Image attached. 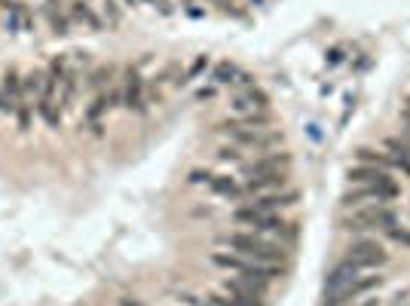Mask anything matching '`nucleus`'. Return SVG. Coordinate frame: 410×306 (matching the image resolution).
Wrapping results in <instances>:
<instances>
[{
  "instance_id": "11",
  "label": "nucleus",
  "mask_w": 410,
  "mask_h": 306,
  "mask_svg": "<svg viewBox=\"0 0 410 306\" xmlns=\"http://www.w3.org/2000/svg\"><path fill=\"white\" fill-rule=\"evenodd\" d=\"M40 16L43 22L49 25V31L56 37H68L74 22H71V12H68V0H43L40 3Z\"/></svg>"
},
{
  "instance_id": "3",
  "label": "nucleus",
  "mask_w": 410,
  "mask_h": 306,
  "mask_svg": "<svg viewBox=\"0 0 410 306\" xmlns=\"http://www.w3.org/2000/svg\"><path fill=\"white\" fill-rule=\"evenodd\" d=\"M392 224H401V212L395 205H365L352 208L340 218V230L352 236H376L380 230Z\"/></svg>"
},
{
  "instance_id": "35",
  "label": "nucleus",
  "mask_w": 410,
  "mask_h": 306,
  "mask_svg": "<svg viewBox=\"0 0 410 306\" xmlns=\"http://www.w3.org/2000/svg\"><path fill=\"white\" fill-rule=\"evenodd\" d=\"M147 3H154V10L160 16H175V3L171 0H147Z\"/></svg>"
},
{
  "instance_id": "12",
  "label": "nucleus",
  "mask_w": 410,
  "mask_h": 306,
  "mask_svg": "<svg viewBox=\"0 0 410 306\" xmlns=\"http://www.w3.org/2000/svg\"><path fill=\"white\" fill-rule=\"evenodd\" d=\"M242 190H245V199L261 196V193H273V190H285L291 172H273V175H257V178H239Z\"/></svg>"
},
{
  "instance_id": "26",
  "label": "nucleus",
  "mask_w": 410,
  "mask_h": 306,
  "mask_svg": "<svg viewBox=\"0 0 410 306\" xmlns=\"http://www.w3.org/2000/svg\"><path fill=\"white\" fill-rule=\"evenodd\" d=\"M22 16H25V3H22V0H16V3L6 10V18H3V31L10 37L22 34Z\"/></svg>"
},
{
  "instance_id": "9",
  "label": "nucleus",
  "mask_w": 410,
  "mask_h": 306,
  "mask_svg": "<svg viewBox=\"0 0 410 306\" xmlns=\"http://www.w3.org/2000/svg\"><path fill=\"white\" fill-rule=\"evenodd\" d=\"M144 77L138 74L135 64L123 71V107L129 114H147V99H144Z\"/></svg>"
},
{
  "instance_id": "20",
  "label": "nucleus",
  "mask_w": 410,
  "mask_h": 306,
  "mask_svg": "<svg viewBox=\"0 0 410 306\" xmlns=\"http://www.w3.org/2000/svg\"><path fill=\"white\" fill-rule=\"evenodd\" d=\"M355 160H359V166H376V168H383V172H392L395 175L392 160H389V156L383 153L380 147H359V151H355Z\"/></svg>"
},
{
  "instance_id": "43",
  "label": "nucleus",
  "mask_w": 410,
  "mask_h": 306,
  "mask_svg": "<svg viewBox=\"0 0 410 306\" xmlns=\"http://www.w3.org/2000/svg\"><path fill=\"white\" fill-rule=\"evenodd\" d=\"M120 306H147V303L135 301V297H120Z\"/></svg>"
},
{
  "instance_id": "41",
  "label": "nucleus",
  "mask_w": 410,
  "mask_h": 306,
  "mask_svg": "<svg viewBox=\"0 0 410 306\" xmlns=\"http://www.w3.org/2000/svg\"><path fill=\"white\" fill-rule=\"evenodd\" d=\"M352 306H383V301L376 294H370V297H365V301H355Z\"/></svg>"
},
{
  "instance_id": "33",
  "label": "nucleus",
  "mask_w": 410,
  "mask_h": 306,
  "mask_svg": "<svg viewBox=\"0 0 410 306\" xmlns=\"http://www.w3.org/2000/svg\"><path fill=\"white\" fill-rule=\"evenodd\" d=\"M205 68H208V55H200L193 64H190V71H187V74L181 77V83H178V86H184V83H190V80H193V77H200Z\"/></svg>"
},
{
  "instance_id": "24",
  "label": "nucleus",
  "mask_w": 410,
  "mask_h": 306,
  "mask_svg": "<svg viewBox=\"0 0 410 306\" xmlns=\"http://www.w3.org/2000/svg\"><path fill=\"white\" fill-rule=\"evenodd\" d=\"M101 18H104V28L108 31H114V28H120L123 25V3L120 0H101Z\"/></svg>"
},
{
  "instance_id": "1",
  "label": "nucleus",
  "mask_w": 410,
  "mask_h": 306,
  "mask_svg": "<svg viewBox=\"0 0 410 306\" xmlns=\"http://www.w3.org/2000/svg\"><path fill=\"white\" fill-rule=\"evenodd\" d=\"M217 248L233 251V255L251 257V260H263V264H288L291 251L285 242H276L269 236H261V233L251 230H233V233H221L215 239Z\"/></svg>"
},
{
  "instance_id": "38",
  "label": "nucleus",
  "mask_w": 410,
  "mask_h": 306,
  "mask_svg": "<svg viewBox=\"0 0 410 306\" xmlns=\"http://www.w3.org/2000/svg\"><path fill=\"white\" fill-rule=\"evenodd\" d=\"M12 114H16V107H12L10 99L3 95V89H0V116H12Z\"/></svg>"
},
{
  "instance_id": "2",
  "label": "nucleus",
  "mask_w": 410,
  "mask_h": 306,
  "mask_svg": "<svg viewBox=\"0 0 410 306\" xmlns=\"http://www.w3.org/2000/svg\"><path fill=\"white\" fill-rule=\"evenodd\" d=\"M233 224L239 227H248L251 233H261V236H269L276 242H285V245H294L297 236H300V224L297 220H285L282 214H267V212H257L251 205H236L233 208Z\"/></svg>"
},
{
  "instance_id": "42",
  "label": "nucleus",
  "mask_w": 410,
  "mask_h": 306,
  "mask_svg": "<svg viewBox=\"0 0 410 306\" xmlns=\"http://www.w3.org/2000/svg\"><path fill=\"white\" fill-rule=\"evenodd\" d=\"M211 214H215V208H208V205L193 208V218H211Z\"/></svg>"
},
{
  "instance_id": "40",
  "label": "nucleus",
  "mask_w": 410,
  "mask_h": 306,
  "mask_svg": "<svg viewBox=\"0 0 410 306\" xmlns=\"http://www.w3.org/2000/svg\"><path fill=\"white\" fill-rule=\"evenodd\" d=\"M71 55H74V62L83 64V68H89V64H92V55H89V52H71Z\"/></svg>"
},
{
  "instance_id": "7",
  "label": "nucleus",
  "mask_w": 410,
  "mask_h": 306,
  "mask_svg": "<svg viewBox=\"0 0 410 306\" xmlns=\"http://www.w3.org/2000/svg\"><path fill=\"white\" fill-rule=\"evenodd\" d=\"M395 199H401V184L398 181H386V184H374V187H352L340 196L343 212H352V208H365V205H392Z\"/></svg>"
},
{
  "instance_id": "45",
  "label": "nucleus",
  "mask_w": 410,
  "mask_h": 306,
  "mask_svg": "<svg viewBox=\"0 0 410 306\" xmlns=\"http://www.w3.org/2000/svg\"><path fill=\"white\" fill-rule=\"evenodd\" d=\"M251 3H254V6H261V3H263V0H251Z\"/></svg>"
},
{
  "instance_id": "28",
  "label": "nucleus",
  "mask_w": 410,
  "mask_h": 306,
  "mask_svg": "<svg viewBox=\"0 0 410 306\" xmlns=\"http://www.w3.org/2000/svg\"><path fill=\"white\" fill-rule=\"evenodd\" d=\"M68 55H64V52H58V55H52L49 58V68H46V77H49V80H56V83H62L64 77H68Z\"/></svg>"
},
{
  "instance_id": "32",
  "label": "nucleus",
  "mask_w": 410,
  "mask_h": 306,
  "mask_svg": "<svg viewBox=\"0 0 410 306\" xmlns=\"http://www.w3.org/2000/svg\"><path fill=\"white\" fill-rule=\"evenodd\" d=\"M211 178H215L211 168H190V172H187V184L190 187H208Z\"/></svg>"
},
{
  "instance_id": "34",
  "label": "nucleus",
  "mask_w": 410,
  "mask_h": 306,
  "mask_svg": "<svg viewBox=\"0 0 410 306\" xmlns=\"http://www.w3.org/2000/svg\"><path fill=\"white\" fill-rule=\"evenodd\" d=\"M205 297L211 301V306H239V301H236V297H230L227 291H208Z\"/></svg>"
},
{
  "instance_id": "16",
  "label": "nucleus",
  "mask_w": 410,
  "mask_h": 306,
  "mask_svg": "<svg viewBox=\"0 0 410 306\" xmlns=\"http://www.w3.org/2000/svg\"><path fill=\"white\" fill-rule=\"evenodd\" d=\"M349 187H374V184H386L392 181V172H383L376 166H352L346 172Z\"/></svg>"
},
{
  "instance_id": "31",
  "label": "nucleus",
  "mask_w": 410,
  "mask_h": 306,
  "mask_svg": "<svg viewBox=\"0 0 410 306\" xmlns=\"http://www.w3.org/2000/svg\"><path fill=\"white\" fill-rule=\"evenodd\" d=\"M175 301L181 303V306H211L208 297H205V294H196V291H190V288L175 291Z\"/></svg>"
},
{
  "instance_id": "13",
  "label": "nucleus",
  "mask_w": 410,
  "mask_h": 306,
  "mask_svg": "<svg viewBox=\"0 0 410 306\" xmlns=\"http://www.w3.org/2000/svg\"><path fill=\"white\" fill-rule=\"evenodd\" d=\"M380 151L392 160L395 172H401L405 178H410V144H407L405 135H389V138H383Z\"/></svg>"
},
{
  "instance_id": "6",
  "label": "nucleus",
  "mask_w": 410,
  "mask_h": 306,
  "mask_svg": "<svg viewBox=\"0 0 410 306\" xmlns=\"http://www.w3.org/2000/svg\"><path fill=\"white\" fill-rule=\"evenodd\" d=\"M343 257L352 260L359 272H374V270H383V266L392 264V255H389L386 242H383L380 236H352Z\"/></svg>"
},
{
  "instance_id": "44",
  "label": "nucleus",
  "mask_w": 410,
  "mask_h": 306,
  "mask_svg": "<svg viewBox=\"0 0 410 306\" xmlns=\"http://www.w3.org/2000/svg\"><path fill=\"white\" fill-rule=\"evenodd\" d=\"M123 6H138V0H120Z\"/></svg>"
},
{
  "instance_id": "14",
  "label": "nucleus",
  "mask_w": 410,
  "mask_h": 306,
  "mask_svg": "<svg viewBox=\"0 0 410 306\" xmlns=\"http://www.w3.org/2000/svg\"><path fill=\"white\" fill-rule=\"evenodd\" d=\"M68 12H71V22L74 25H83L86 31L98 34V31H108L104 28V18L89 0H68Z\"/></svg>"
},
{
  "instance_id": "10",
  "label": "nucleus",
  "mask_w": 410,
  "mask_h": 306,
  "mask_svg": "<svg viewBox=\"0 0 410 306\" xmlns=\"http://www.w3.org/2000/svg\"><path fill=\"white\" fill-rule=\"evenodd\" d=\"M297 203H300V190H294V187L273 190V193H261V196L245 199V205L257 208V212H267V214H282V208H291Z\"/></svg>"
},
{
  "instance_id": "39",
  "label": "nucleus",
  "mask_w": 410,
  "mask_h": 306,
  "mask_svg": "<svg viewBox=\"0 0 410 306\" xmlns=\"http://www.w3.org/2000/svg\"><path fill=\"white\" fill-rule=\"evenodd\" d=\"M343 58H346V55H343V47H334L328 52V64H340Z\"/></svg>"
},
{
  "instance_id": "22",
  "label": "nucleus",
  "mask_w": 410,
  "mask_h": 306,
  "mask_svg": "<svg viewBox=\"0 0 410 306\" xmlns=\"http://www.w3.org/2000/svg\"><path fill=\"white\" fill-rule=\"evenodd\" d=\"M230 123L239 129H273V114H269V110H254V114L233 116Z\"/></svg>"
},
{
  "instance_id": "36",
  "label": "nucleus",
  "mask_w": 410,
  "mask_h": 306,
  "mask_svg": "<svg viewBox=\"0 0 410 306\" xmlns=\"http://www.w3.org/2000/svg\"><path fill=\"white\" fill-rule=\"evenodd\" d=\"M34 25H37V18H34V12L25 6V16H22V31H28V34H34Z\"/></svg>"
},
{
  "instance_id": "23",
  "label": "nucleus",
  "mask_w": 410,
  "mask_h": 306,
  "mask_svg": "<svg viewBox=\"0 0 410 306\" xmlns=\"http://www.w3.org/2000/svg\"><path fill=\"white\" fill-rule=\"evenodd\" d=\"M215 162H221V166H233V168H239L242 162H248V153L242 151V147H236V144H221L215 151Z\"/></svg>"
},
{
  "instance_id": "8",
  "label": "nucleus",
  "mask_w": 410,
  "mask_h": 306,
  "mask_svg": "<svg viewBox=\"0 0 410 306\" xmlns=\"http://www.w3.org/2000/svg\"><path fill=\"white\" fill-rule=\"evenodd\" d=\"M291 153L288 151H267V153H257L254 160L242 162L236 172L239 178H257V175H273V172H291Z\"/></svg>"
},
{
  "instance_id": "18",
  "label": "nucleus",
  "mask_w": 410,
  "mask_h": 306,
  "mask_svg": "<svg viewBox=\"0 0 410 306\" xmlns=\"http://www.w3.org/2000/svg\"><path fill=\"white\" fill-rule=\"evenodd\" d=\"M114 80H117V64H101V68H95L92 74L83 77V86L89 92H104V89H110Z\"/></svg>"
},
{
  "instance_id": "17",
  "label": "nucleus",
  "mask_w": 410,
  "mask_h": 306,
  "mask_svg": "<svg viewBox=\"0 0 410 306\" xmlns=\"http://www.w3.org/2000/svg\"><path fill=\"white\" fill-rule=\"evenodd\" d=\"M0 89L10 99L12 107H19V101H25V74H19V68H6L3 77H0Z\"/></svg>"
},
{
  "instance_id": "25",
  "label": "nucleus",
  "mask_w": 410,
  "mask_h": 306,
  "mask_svg": "<svg viewBox=\"0 0 410 306\" xmlns=\"http://www.w3.org/2000/svg\"><path fill=\"white\" fill-rule=\"evenodd\" d=\"M376 236H380L383 242H392V245H401V248H410V227H405V224H392V227H386V230H380Z\"/></svg>"
},
{
  "instance_id": "37",
  "label": "nucleus",
  "mask_w": 410,
  "mask_h": 306,
  "mask_svg": "<svg viewBox=\"0 0 410 306\" xmlns=\"http://www.w3.org/2000/svg\"><path fill=\"white\" fill-rule=\"evenodd\" d=\"M215 95H217V86H215V83H211V86H202L200 92H196V101H211V99H215Z\"/></svg>"
},
{
  "instance_id": "30",
  "label": "nucleus",
  "mask_w": 410,
  "mask_h": 306,
  "mask_svg": "<svg viewBox=\"0 0 410 306\" xmlns=\"http://www.w3.org/2000/svg\"><path fill=\"white\" fill-rule=\"evenodd\" d=\"M16 126H19V132H28L31 129V116H34V104H31L28 99L25 101H19V107H16Z\"/></svg>"
},
{
  "instance_id": "27",
  "label": "nucleus",
  "mask_w": 410,
  "mask_h": 306,
  "mask_svg": "<svg viewBox=\"0 0 410 306\" xmlns=\"http://www.w3.org/2000/svg\"><path fill=\"white\" fill-rule=\"evenodd\" d=\"M43 83H46V71L43 68H34V71H28L25 74V99H34L37 101V95L43 92Z\"/></svg>"
},
{
  "instance_id": "19",
  "label": "nucleus",
  "mask_w": 410,
  "mask_h": 306,
  "mask_svg": "<svg viewBox=\"0 0 410 306\" xmlns=\"http://www.w3.org/2000/svg\"><path fill=\"white\" fill-rule=\"evenodd\" d=\"M80 89H83L80 71H68V77H64L62 86H58V107H62V110L74 107V99H77V92H80Z\"/></svg>"
},
{
  "instance_id": "15",
  "label": "nucleus",
  "mask_w": 410,
  "mask_h": 306,
  "mask_svg": "<svg viewBox=\"0 0 410 306\" xmlns=\"http://www.w3.org/2000/svg\"><path fill=\"white\" fill-rule=\"evenodd\" d=\"M205 190L211 193V196H224V199H233V203H242L245 199V190H242V181L236 178V175H215L211 178V184L205 187Z\"/></svg>"
},
{
  "instance_id": "21",
  "label": "nucleus",
  "mask_w": 410,
  "mask_h": 306,
  "mask_svg": "<svg viewBox=\"0 0 410 306\" xmlns=\"http://www.w3.org/2000/svg\"><path fill=\"white\" fill-rule=\"evenodd\" d=\"M239 64L233 62H217L215 68H211V77L208 80L215 83V86H236V80H239Z\"/></svg>"
},
{
  "instance_id": "5",
  "label": "nucleus",
  "mask_w": 410,
  "mask_h": 306,
  "mask_svg": "<svg viewBox=\"0 0 410 306\" xmlns=\"http://www.w3.org/2000/svg\"><path fill=\"white\" fill-rule=\"evenodd\" d=\"M217 135L227 138V144H236L242 151H254V153H267V151H279V144L285 141V135L279 129H239L230 120L217 123L215 126Z\"/></svg>"
},
{
  "instance_id": "4",
  "label": "nucleus",
  "mask_w": 410,
  "mask_h": 306,
  "mask_svg": "<svg viewBox=\"0 0 410 306\" xmlns=\"http://www.w3.org/2000/svg\"><path fill=\"white\" fill-rule=\"evenodd\" d=\"M208 264L217 266V270L236 272V276H251V279H263V282H282L288 276V264H263V260H251L242 255H233V251H211Z\"/></svg>"
},
{
  "instance_id": "29",
  "label": "nucleus",
  "mask_w": 410,
  "mask_h": 306,
  "mask_svg": "<svg viewBox=\"0 0 410 306\" xmlns=\"http://www.w3.org/2000/svg\"><path fill=\"white\" fill-rule=\"evenodd\" d=\"M242 99L251 104V110H269V95L263 92V89L257 86V83H254V86H248L245 92H242Z\"/></svg>"
}]
</instances>
